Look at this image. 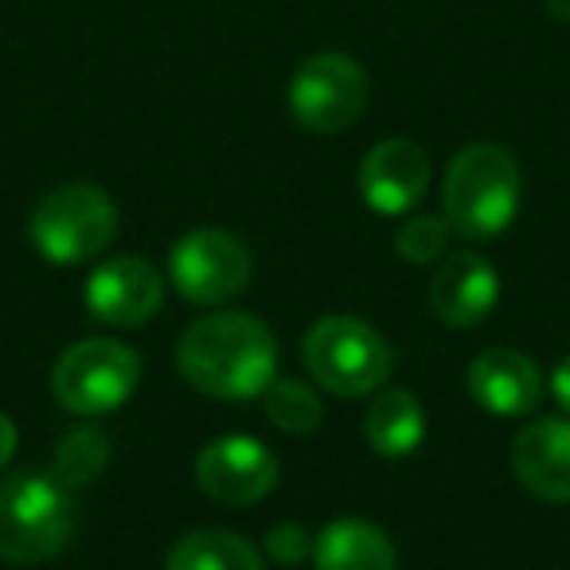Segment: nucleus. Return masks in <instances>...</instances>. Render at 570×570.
Wrapping results in <instances>:
<instances>
[{"label":"nucleus","instance_id":"21","mask_svg":"<svg viewBox=\"0 0 570 570\" xmlns=\"http://www.w3.org/2000/svg\"><path fill=\"white\" fill-rule=\"evenodd\" d=\"M313 547L317 535L305 523H274L266 535V554L282 567H302L305 559H313Z\"/></svg>","mask_w":570,"mask_h":570},{"label":"nucleus","instance_id":"14","mask_svg":"<svg viewBox=\"0 0 570 570\" xmlns=\"http://www.w3.org/2000/svg\"><path fill=\"white\" fill-rule=\"evenodd\" d=\"M515 481L547 504H570V419H531L512 442Z\"/></svg>","mask_w":570,"mask_h":570},{"label":"nucleus","instance_id":"1","mask_svg":"<svg viewBox=\"0 0 570 570\" xmlns=\"http://www.w3.org/2000/svg\"><path fill=\"white\" fill-rule=\"evenodd\" d=\"M176 367L199 395L246 403L277 380V341L254 313L219 309L184 328Z\"/></svg>","mask_w":570,"mask_h":570},{"label":"nucleus","instance_id":"6","mask_svg":"<svg viewBox=\"0 0 570 570\" xmlns=\"http://www.w3.org/2000/svg\"><path fill=\"white\" fill-rule=\"evenodd\" d=\"M141 383V360L114 336H87L71 344L51 367V395L67 414L98 419L126 403Z\"/></svg>","mask_w":570,"mask_h":570},{"label":"nucleus","instance_id":"3","mask_svg":"<svg viewBox=\"0 0 570 570\" xmlns=\"http://www.w3.org/2000/svg\"><path fill=\"white\" fill-rule=\"evenodd\" d=\"M79 504L51 473L20 469L0 476V559L12 567H36L75 539Z\"/></svg>","mask_w":570,"mask_h":570},{"label":"nucleus","instance_id":"22","mask_svg":"<svg viewBox=\"0 0 570 570\" xmlns=\"http://www.w3.org/2000/svg\"><path fill=\"white\" fill-rule=\"evenodd\" d=\"M551 395H554V403L567 411V419H570V356H562L559 364H554V372H551Z\"/></svg>","mask_w":570,"mask_h":570},{"label":"nucleus","instance_id":"20","mask_svg":"<svg viewBox=\"0 0 570 570\" xmlns=\"http://www.w3.org/2000/svg\"><path fill=\"white\" fill-rule=\"evenodd\" d=\"M445 246H450V223H445V215H411L395 235L399 258L411 262V266L438 262L445 254Z\"/></svg>","mask_w":570,"mask_h":570},{"label":"nucleus","instance_id":"8","mask_svg":"<svg viewBox=\"0 0 570 570\" xmlns=\"http://www.w3.org/2000/svg\"><path fill=\"white\" fill-rule=\"evenodd\" d=\"M254 277V258L238 235L223 227H196L168 254V282L188 305L215 309L235 302Z\"/></svg>","mask_w":570,"mask_h":570},{"label":"nucleus","instance_id":"17","mask_svg":"<svg viewBox=\"0 0 570 570\" xmlns=\"http://www.w3.org/2000/svg\"><path fill=\"white\" fill-rule=\"evenodd\" d=\"M165 570H266L258 547L238 531L199 528L173 543Z\"/></svg>","mask_w":570,"mask_h":570},{"label":"nucleus","instance_id":"18","mask_svg":"<svg viewBox=\"0 0 570 570\" xmlns=\"http://www.w3.org/2000/svg\"><path fill=\"white\" fill-rule=\"evenodd\" d=\"M106 465H110V438H106V430L75 426L56 442V453H51L48 473L56 476L59 484H67V489L75 492V489H87V484H95L98 476L106 473Z\"/></svg>","mask_w":570,"mask_h":570},{"label":"nucleus","instance_id":"15","mask_svg":"<svg viewBox=\"0 0 570 570\" xmlns=\"http://www.w3.org/2000/svg\"><path fill=\"white\" fill-rule=\"evenodd\" d=\"M317 570H395V543L387 531L375 528L356 515L333 520L317 531V547H313Z\"/></svg>","mask_w":570,"mask_h":570},{"label":"nucleus","instance_id":"13","mask_svg":"<svg viewBox=\"0 0 570 570\" xmlns=\"http://www.w3.org/2000/svg\"><path fill=\"white\" fill-rule=\"evenodd\" d=\"M469 395L497 419H523L543 399V372L515 348H489L469 364Z\"/></svg>","mask_w":570,"mask_h":570},{"label":"nucleus","instance_id":"9","mask_svg":"<svg viewBox=\"0 0 570 570\" xmlns=\"http://www.w3.org/2000/svg\"><path fill=\"white\" fill-rule=\"evenodd\" d=\"M282 465L250 434H223L212 438L204 450L196 453V484L204 497L227 508H246L266 500L277 489Z\"/></svg>","mask_w":570,"mask_h":570},{"label":"nucleus","instance_id":"4","mask_svg":"<svg viewBox=\"0 0 570 570\" xmlns=\"http://www.w3.org/2000/svg\"><path fill=\"white\" fill-rule=\"evenodd\" d=\"M302 360L313 383L341 399L375 395L395 372V352L380 336V328L348 313L313 321L302 341Z\"/></svg>","mask_w":570,"mask_h":570},{"label":"nucleus","instance_id":"2","mask_svg":"<svg viewBox=\"0 0 570 570\" xmlns=\"http://www.w3.org/2000/svg\"><path fill=\"white\" fill-rule=\"evenodd\" d=\"M523 199V176L504 145L473 141L453 153L442 184V212L461 238H497L512 227Z\"/></svg>","mask_w":570,"mask_h":570},{"label":"nucleus","instance_id":"23","mask_svg":"<svg viewBox=\"0 0 570 570\" xmlns=\"http://www.w3.org/2000/svg\"><path fill=\"white\" fill-rule=\"evenodd\" d=\"M17 445H20L17 422H12L9 414L0 411V469H4V465H9V461H12V453H17Z\"/></svg>","mask_w":570,"mask_h":570},{"label":"nucleus","instance_id":"24","mask_svg":"<svg viewBox=\"0 0 570 570\" xmlns=\"http://www.w3.org/2000/svg\"><path fill=\"white\" fill-rule=\"evenodd\" d=\"M547 9H551V17L570 20V0H547Z\"/></svg>","mask_w":570,"mask_h":570},{"label":"nucleus","instance_id":"5","mask_svg":"<svg viewBox=\"0 0 570 570\" xmlns=\"http://www.w3.org/2000/svg\"><path fill=\"white\" fill-rule=\"evenodd\" d=\"M118 204L98 184H63L36 204L28 219L32 246L51 266L95 262L118 235Z\"/></svg>","mask_w":570,"mask_h":570},{"label":"nucleus","instance_id":"16","mask_svg":"<svg viewBox=\"0 0 570 570\" xmlns=\"http://www.w3.org/2000/svg\"><path fill=\"white\" fill-rule=\"evenodd\" d=\"M364 438L380 458H411L426 438V411L411 391L387 387L367 406Z\"/></svg>","mask_w":570,"mask_h":570},{"label":"nucleus","instance_id":"10","mask_svg":"<svg viewBox=\"0 0 570 570\" xmlns=\"http://www.w3.org/2000/svg\"><path fill=\"white\" fill-rule=\"evenodd\" d=\"M165 305V277L145 254H118L87 277V309L114 328H141Z\"/></svg>","mask_w":570,"mask_h":570},{"label":"nucleus","instance_id":"11","mask_svg":"<svg viewBox=\"0 0 570 570\" xmlns=\"http://www.w3.org/2000/svg\"><path fill=\"white\" fill-rule=\"evenodd\" d=\"M430 191V153L411 137L375 141L360 160V196L375 215H406Z\"/></svg>","mask_w":570,"mask_h":570},{"label":"nucleus","instance_id":"7","mask_svg":"<svg viewBox=\"0 0 570 570\" xmlns=\"http://www.w3.org/2000/svg\"><path fill=\"white\" fill-rule=\"evenodd\" d=\"M367 95V71L356 59L344 51H317L294 71L285 87V106L305 134L333 137L364 118Z\"/></svg>","mask_w":570,"mask_h":570},{"label":"nucleus","instance_id":"12","mask_svg":"<svg viewBox=\"0 0 570 570\" xmlns=\"http://www.w3.org/2000/svg\"><path fill=\"white\" fill-rule=\"evenodd\" d=\"M500 277L489 258L473 250L442 254L430 277V309L445 328H473L497 309Z\"/></svg>","mask_w":570,"mask_h":570},{"label":"nucleus","instance_id":"19","mask_svg":"<svg viewBox=\"0 0 570 570\" xmlns=\"http://www.w3.org/2000/svg\"><path fill=\"white\" fill-rule=\"evenodd\" d=\"M262 411H266V419L274 422L282 434H313V430L321 426V419H325V403H321V395L309 387L305 380H274L266 391H262Z\"/></svg>","mask_w":570,"mask_h":570}]
</instances>
